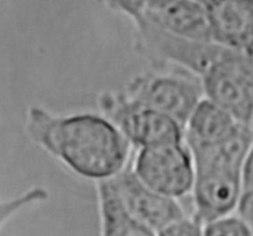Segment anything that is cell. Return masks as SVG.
<instances>
[{"mask_svg": "<svg viewBox=\"0 0 253 236\" xmlns=\"http://www.w3.org/2000/svg\"><path fill=\"white\" fill-rule=\"evenodd\" d=\"M25 133L74 175L96 183L115 178L131 161V145L101 114H56L32 105L26 110Z\"/></svg>", "mask_w": 253, "mask_h": 236, "instance_id": "cell-1", "label": "cell"}, {"mask_svg": "<svg viewBox=\"0 0 253 236\" xmlns=\"http://www.w3.org/2000/svg\"><path fill=\"white\" fill-rule=\"evenodd\" d=\"M124 93L173 119L183 129L197 104L204 98L200 79L180 68L138 74L126 84Z\"/></svg>", "mask_w": 253, "mask_h": 236, "instance_id": "cell-2", "label": "cell"}, {"mask_svg": "<svg viewBox=\"0 0 253 236\" xmlns=\"http://www.w3.org/2000/svg\"><path fill=\"white\" fill-rule=\"evenodd\" d=\"M101 115L111 121L136 150L184 140V129L167 115L137 103L124 91L99 94Z\"/></svg>", "mask_w": 253, "mask_h": 236, "instance_id": "cell-3", "label": "cell"}, {"mask_svg": "<svg viewBox=\"0 0 253 236\" xmlns=\"http://www.w3.org/2000/svg\"><path fill=\"white\" fill-rule=\"evenodd\" d=\"M203 93L249 125L253 116V57L224 46L214 63L200 76Z\"/></svg>", "mask_w": 253, "mask_h": 236, "instance_id": "cell-4", "label": "cell"}, {"mask_svg": "<svg viewBox=\"0 0 253 236\" xmlns=\"http://www.w3.org/2000/svg\"><path fill=\"white\" fill-rule=\"evenodd\" d=\"M130 166L143 185L160 194L179 200L192 193L194 160L184 140L140 148Z\"/></svg>", "mask_w": 253, "mask_h": 236, "instance_id": "cell-5", "label": "cell"}, {"mask_svg": "<svg viewBox=\"0 0 253 236\" xmlns=\"http://www.w3.org/2000/svg\"><path fill=\"white\" fill-rule=\"evenodd\" d=\"M110 183L125 212L153 233L187 215L177 199L160 194L143 185L131 170L130 163L110 180Z\"/></svg>", "mask_w": 253, "mask_h": 236, "instance_id": "cell-6", "label": "cell"}, {"mask_svg": "<svg viewBox=\"0 0 253 236\" xmlns=\"http://www.w3.org/2000/svg\"><path fill=\"white\" fill-rule=\"evenodd\" d=\"M193 218L200 224L234 214L244 194L242 172L220 167H195Z\"/></svg>", "mask_w": 253, "mask_h": 236, "instance_id": "cell-7", "label": "cell"}, {"mask_svg": "<svg viewBox=\"0 0 253 236\" xmlns=\"http://www.w3.org/2000/svg\"><path fill=\"white\" fill-rule=\"evenodd\" d=\"M215 42L249 53L253 47V0H198Z\"/></svg>", "mask_w": 253, "mask_h": 236, "instance_id": "cell-8", "label": "cell"}, {"mask_svg": "<svg viewBox=\"0 0 253 236\" xmlns=\"http://www.w3.org/2000/svg\"><path fill=\"white\" fill-rule=\"evenodd\" d=\"M143 16L180 39L214 41L207 10L198 0H175L163 9L145 11Z\"/></svg>", "mask_w": 253, "mask_h": 236, "instance_id": "cell-9", "label": "cell"}, {"mask_svg": "<svg viewBox=\"0 0 253 236\" xmlns=\"http://www.w3.org/2000/svg\"><path fill=\"white\" fill-rule=\"evenodd\" d=\"M240 125L231 114L208 98H203L190 114L184 126L187 143L210 145L229 138Z\"/></svg>", "mask_w": 253, "mask_h": 236, "instance_id": "cell-10", "label": "cell"}, {"mask_svg": "<svg viewBox=\"0 0 253 236\" xmlns=\"http://www.w3.org/2000/svg\"><path fill=\"white\" fill-rule=\"evenodd\" d=\"M100 236H156V233L133 220L121 205L110 181L96 183Z\"/></svg>", "mask_w": 253, "mask_h": 236, "instance_id": "cell-11", "label": "cell"}, {"mask_svg": "<svg viewBox=\"0 0 253 236\" xmlns=\"http://www.w3.org/2000/svg\"><path fill=\"white\" fill-rule=\"evenodd\" d=\"M49 193L43 187H31L9 199L0 200V232L19 213L47 202Z\"/></svg>", "mask_w": 253, "mask_h": 236, "instance_id": "cell-12", "label": "cell"}, {"mask_svg": "<svg viewBox=\"0 0 253 236\" xmlns=\"http://www.w3.org/2000/svg\"><path fill=\"white\" fill-rule=\"evenodd\" d=\"M203 236H253V229L239 214H230L205 223Z\"/></svg>", "mask_w": 253, "mask_h": 236, "instance_id": "cell-13", "label": "cell"}, {"mask_svg": "<svg viewBox=\"0 0 253 236\" xmlns=\"http://www.w3.org/2000/svg\"><path fill=\"white\" fill-rule=\"evenodd\" d=\"M156 236H203V224L185 215L156 233Z\"/></svg>", "mask_w": 253, "mask_h": 236, "instance_id": "cell-14", "label": "cell"}, {"mask_svg": "<svg viewBox=\"0 0 253 236\" xmlns=\"http://www.w3.org/2000/svg\"><path fill=\"white\" fill-rule=\"evenodd\" d=\"M108 9L130 17L132 21L140 19L147 9L146 0H98Z\"/></svg>", "mask_w": 253, "mask_h": 236, "instance_id": "cell-15", "label": "cell"}, {"mask_svg": "<svg viewBox=\"0 0 253 236\" xmlns=\"http://www.w3.org/2000/svg\"><path fill=\"white\" fill-rule=\"evenodd\" d=\"M236 212L253 229V188L245 190Z\"/></svg>", "mask_w": 253, "mask_h": 236, "instance_id": "cell-16", "label": "cell"}, {"mask_svg": "<svg viewBox=\"0 0 253 236\" xmlns=\"http://www.w3.org/2000/svg\"><path fill=\"white\" fill-rule=\"evenodd\" d=\"M242 181H244V192L253 188V140L250 150L245 160L244 171H242Z\"/></svg>", "mask_w": 253, "mask_h": 236, "instance_id": "cell-17", "label": "cell"}, {"mask_svg": "<svg viewBox=\"0 0 253 236\" xmlns=\"http://www.w3.org/2000/svg\"><path fill=\"white\" fill-rule=\"evenodd\" d=\"M173 1L175 0H146V4H147L146 11H156V10L163 9Z\"/></svg>", "mask_w": 253, "mask_h": 236, "instance_id": "cell-18", "label": "cell"}, {"mask_svg": "<svg viewBox=\"0 0 253 236\" xmlns=\"http://www.w3.org/2000/svg\"><path fill=\"white\" fill-rule=\"evenodd\" d=\"M250 129H251V131H252V134H253V116H252L251 123H250Z\"/></svg>", "mask_w": 253, "mask_h": 236, "instance_id": "cell-19", "label": "cell"}, {"mask_svg": "<svg viewBox=\"0 0 253 236\" xmlns=\"http://www.w3.org/2000/svg\"><path fill=\"white\" fill-rule=\"evenodd\" d=\"M247 54H250V56H252V57H253V48H252V49H251V51H250V52H249V53H247Z\"/></svg>", "mask_w": 253, "mask_h": 236, "instance_id": "cell-20", "label": "cell"}, {"mask_svg": "<svg viewBox=\"0 0 253 236\" xmlns=\"http://www.w3.org/2000/svg\"><path fill=\"white\" fill-rule=\"evenodd\" d=\"M252 48H253V47H252ZM252 48H251V49H252Z\"/></svg>", "mask_w": 253, "mask_h": 236, "instance_id": "cell-21", "label": "cell"}]
</instances>
